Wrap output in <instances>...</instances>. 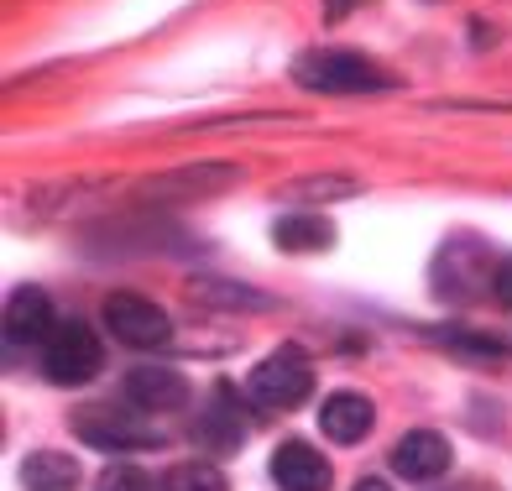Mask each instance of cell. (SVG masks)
<instances>
[{
  "label": "cell",
  "mask_w": 512,
  "mask_h": 491,
  "mask_svg": "<svg viewBox=\"0 0 512 491\" xmlns=\"http://www.w3.org/2000/svg\"><path fill=\"white\" fill-rule=\"evenodd\" d=\"M293 79L314 95H387L398 89V74L351 48H309L293 58Z\"/></svg>",
  "instance_id": "cell-1"
},
{
  "label": "cell",
  "mask_w": 512,
  "mask_h": 491,
  "mask_svg": "<svg viewBox=\"0 0 512 491\" xmlns=\"http://www.w3.org/2000/svg\"><path fill=\"white\" fill-rule=\"evenodd\" d=\"M100 366H105V345L84 319H63L42 340V371H48L53 387H84L100 377Z\"/></svg>",
  "instance_id": "cell-2"
},
{
  "label": "cell",
  "mask_w": 512,
  "mask_h": 491,
  "mask_svg": "<svg viewBox=\"0 0 512 491\" xmlns=\"http://www.w3.org/2000/svg\"><path fill=\"white\" fill-rule=\"evenodd\" d=\"M246 392L262 408H298L314 392V361L298 345H277L267 361H256V371L246 377Z\"/></svg>",
  "instance_id": "cell-3"
},
{
  "label": "cell",
  "mask_w": 512,
  "mask_h": 491,
  "mask_svg": "<svg viewBox=\"0 0 512 491\" xmlns=\"http://www.w3.org/2000/svg\"><path fill=\"white\" fill-rule=\"evenodd\" d=\"M246 173L236 162H183V168H168V173H152L136 183V194L147 204H178V199H209V194H225L236 189Z\"/></svg>",
  "instance_id": "cell-4"
},
{
  "label": "cell",
  "mask_w": 512,
  "mask_h": 491,
  "mask_svg": "<svg viewBox=\"0 0 512 491\" xmlns=\"http://www.w3.org/2000/svg\"><path fill=\"white\" fill-rule=\"evenodd\" d=\"M105 330L131 350H157V345H168L173 319L162 303H152L142 293H110L105 298Z\"/></svg>",
  "instance_id": "cell-5"
},
{
  "label": "cell",
  "mask_w": 512,
  "mask_h": 491,
  "mask_svg": "<svg viewBox=\"0 0 512 491\" xmlns=\"http://www.w3.org/2000/svg\"><path fill=\"white\" fill-rule=\"evenodd\" d=\"M74 434L84 444H95V450H121V455L157 450V444H162V429L142 424L136 413H115V408H84V413H74Z\"/></svg>",
  "instance_id": "cell-6"
},
{
  "label": "cell",
  "mask_w": 512,
  "mask_h": 491,
  "mask_svg": "<svg viewBox=\"0 0 512 491\" xmlns=\"http://www.w3.org/2000/svg\"><path fill=\"white\" fill-rule=\"evenodd\" d=\"M241 439H246V408L236 403V392L220 382L215 392H209V408L199 413V424H194V444L209 450V455H236Z\"/></svg>",
  "instance_id": "cell-7"
},
{
  "label": "cell",
  "mask_w": 512,
  "mask_h": 491,
  "mask_svg": "<svg viewBox=\"0 0 512 491\" xmlns=\"http://www.w3.org/2000/svg\"><path fill=\"white\" fill-rule=\"evenodd\" d=\"M272 481L283 491H330V460L309 439H288L272 450Z\"/></svg>",
  "instance_id": "cell-8"
},
{
  "label": "cell",
  "mask_w": 512,
  "mask_h": 491,
  "mask_svg": "<svg viewBox=\"0 0 512 491\" xmlns=\"http://www.w3.org/2000/svg\"><path fill=\"white\" fill-rule=\"evenodd\" d=\"M392 471L408 481H439L450 471V439L434 429H413L392 444Z\"/></svg>",
  "instance_id": "cell-9"
},
{
  "label": "cell",
  "mask_w": 512,
  "mask_h": 491,
  "mask_svg": "<svg viewBox=\"0 0 512 491\" xmlns=\"http://www.w3.org/2000/svg\"><path fill=\"white\" fill-rule=\"evenodd\" d=\"M126 403L142 413H173L189 403V382H183V371L168 366H136L126 371Z\"/></svg>",
  "instance_id": "cell-10"
},
{
  "label": "cell",
  "mask_w": 512,
  "mask_h": 491,
  "mask_svg": "<svg viewBox=\"0 0 512 491\" xmlns=\"http://www.w3.org/2000/svg\"><path fill=\"white\" fill-rule=\"evenodd\" d=\"M377 424V408H371V397L361 392H330L319 403V429L330 444H361Z\"/></svg>",
  "instance_id": "cell-11"
},
{
  "label": "cell",
  "mask_w": 512,
  "mask_h": 491,
  "mask_svg": "<svg viewBox=\"0 0 512 491\" xmlns=\"http://www.w3.org/2000/svg\"><path fill=\"white\" fill-rule=\"evenodd\" d=\"M53 335V298L42 288H16L6 298V340L11 345H37Z\"/></svg>",
  "instance_id": "cell-12"
},
{
  "label": "cell",
  "mask_w": 512,
  "mask_h": 491,
  "mask_svg": "<svg viewBox=\"0 0 512 491\" xmlns=\"http://www.w3.org/2000/svg\"><path fill=\"white\" fill-rule=\"evenodd\" d=\"M272 241L293 251V256H309V251H330L335 246V225L314 215V209H293V215H283L272 225Z\"/></svg>",
  "instance_id": "cell-13"
},
{
  "label": "cell",
  "mask_w": 512,
  "mask_h": 491,
  "mask_svg": "<svg viewBox=\"0 0 512 491\" xmlns=\"http://www.w3.org/2000/svg\"><path fill=\"white\" fill-rule=\"evenodd\" d=\"M21 486L27 491H79V460L63 450H37L21 465Z\"/></svg>",
  "instance_id": "cell-14"
},
{
  "label": "cell",
  "mask_w": 512,
  "mask_h": 491,
  "mask_svg": "<svg viewBox=\"0 0 512 491\" xmlns=\"http://www.w3.org/2000/svg\"><path fill=\"white\" fill-rule=\"evenodd\" d=\"M361 194L356 178L345 173H309V178H288L283 189H277V204H335V199H351Z\"/></svg>",
  "instance_id": "cell-15"
},
{
  "label": "cell",
  "mask_w": 512,
  "mask_h": 491,
  "mask_svg": "<svg viewBox=\"0 0 512 491\" xmlns=\"http://www.w3.org/2000/svg\"><path fill=\"white\" fill-rule=\"evenodd\" d=\"M162 491H230V481L215 471V465H204V460H183V465H173V471L162 476Z\"/></svg>",
  "instance_id": "cell-16"
},
{
  "label": "cell",
  "mask_w": 512,
  "mask_h": 491,
  "mask_svg": "<svg viewBox=\"0 0 512 491\" xmlns=\"http://www.w3.org/2000/svg\"><path fill=\"white\" fill-rule=\"evenodd\" d=\"M194 293L204 303H220V309H272L267 293H251L241 283H220V277H209V283H194Z\"/></svg>",
  "instance_id": "cell-17"
},
{
  "label": "cell",
  "mask_w": 512,
  "mask_h": 491,
  "mask_svg": "<svg viewBox=\"0 0 512 491\" xmlns=\"http://www.w3.org/2000/svg\"><path fill=\"white\" fill-rule=\"evenodd\" d=\"M450 350H465V356H481V361H507V345L497 335H476V330H450L439 335Z\"/></svg>",
  "instance_id": "cell-18"
},
{
  "label": "cell",
  "mask_w": 512,
  "mask_h": 491,
  "mask_svg": "<svg viewBox=\"0 0 512 491\" xmlns=\"http://www.w3.org/2000/svg\"><path fill=\"white\" fill-rule=\"evenodd\" d=\"M95 491H152L142 465H110V471L95 481Z\"/></svg>",
  "instance_id": "cell-19"
},
{
  "label": "cell",
  "mask_w": 512,
  "mask_h": 491,
  "mask_svg": "<svg viewBox=\"0 0 512 491\" xmlns=\"http://www.w3.org/2000/svg\"><path fill=\"white\" fill-rule=\"evenodd\" d=\"M492 298L512 309V256H507V262H497V272H492Z\"/></svg>",
  "instance_id": "cell-20"
},
{
  "label": "cell",
  "mask_w": 512,
  "mask_h": 491,
  "mask_svg": "<svg viewBox=\"0 0 512 491\" xmlns=\"http://www.w3.org/2000/svg\"><path fill=\"white\" fill-rule=\"evenodd\" d=\"M366 0H324V21H345L351 11H361Z\"/></svg>",
  "instance_id": "cell-21"
},
{
  "label": "cell",
  "mask_w": 512,
  "mask_h": 491,
  "mask_svg": "<svg viewBox=\"0 0 512 491\" xmlns=\"http://www.w3.org/2000/svg\"><path fill=\"white\" fill-rule=\"evenodd\" d=\"M356 491H392L387 481H377V476H366V481H356Z\"/></svg>",
  "instance_id": "cell-22"
}]
</instances>
